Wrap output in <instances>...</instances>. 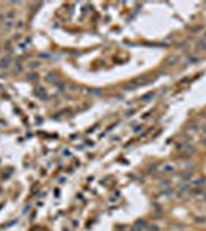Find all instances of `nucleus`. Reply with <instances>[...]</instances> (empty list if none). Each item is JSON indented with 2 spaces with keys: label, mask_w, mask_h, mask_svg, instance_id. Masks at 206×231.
Instances as JSON below:
<instances>
[{
  "label": "nucleus",
  "mask_w": 206,
  "mask_h": 231,
  "mask_svg": "<svg viewBox=\"0 0 206 231\" xmlns=\"http://www.w3.org/2000/svg\"><path fill=\"white\" fill-rule=\"evenodd\" d=\"M9 65H11V57H5L3 60H0V68H5V70H6V68H9Z\"/></svg>",
  "instance_id": "nucleus-2"
},
{
  "label": "nucleus",
  "mask_w": 206,
  "mask_h": 231,
  "mask_svg": "<svg viewBox=\"0 0 206 231\" xmlns=\"http://www.w3.org/2000/svg\"><path fill=\"white\" fill-rule=\"evenodd\" d=\"M205 37H206V36H205Z\"/></svg>",
  "instance_id": "nucleus-6"
},
{
  "label": "nucleus",
  "mask_w": 206,
  "mask_h": 231,
  "mask_svg": "<svg viewBox=\"0 0 206 231\" xmlns=\"http://www.w3.org/2000/svg\"><path fill=\"white\" fill-rule=\"evenodd\" d=\"M22 70V65H16V72H20Z\"/></svg>",
  "instance_id": "nucleus-5"
},
{
  "label": "nucleus",
  "mask_w": 206,
  "mask_h": 231,
  "mask_svg": "<svg viewBox=\"0 0 206 231\" xmlns=\"http://www.w3.org/2000/svg\"><path fill=\"white\" fill-rule=\"evenodd\" d=\"M12 25H14L12 20H6V23H5V29H6V31H9V29L12 28Z\"/></svg>",
  "instance_id": "nucleus-3"
},
{
  "label": "nucleus",
  "mask_w": 206,
  "mask_h": 231,
  "mask_svg": "<svg viewBox=\"0 0 206 231\" xmlns=\"http://www.w3.org/2000/svg\"><path fill=\"white\" fill-rule=\"evenodd\" d=\"M175 170H177V165L174 162H168V163H163L160 166V173H163V174H172Z\"/></svg>",
  "instance_id": "nucleus-1"
},
{
  "label": "nucleus",
  "mask_w": 206,
  "mask_h": 231,
  "mask_svg": "<svg viewBox=\"0 0 206 231\" xmlns=\"http://www.w3.org/2000/svg\"><path fill=\"white\" fill-rule=\"evenodd\" d=\"M38 65H40L38 62H32V63H29V66H31V68H37Z\"/></svg>",
  "instance_id": "nucleus-4"
}]
</instances>
